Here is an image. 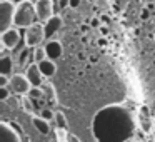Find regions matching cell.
Wrapping results in <instances>:
<instances>
[{
    "instance_id": "obj_1",
    "label": "cell",
    "mask_w": 155,
    "mask_h": 142,
    "mask_svg": "<svg viewBox=\"0 0 155 142\" xmlns=\"http://www.w3.org/2000/svg\"><path fill=\"white\" fill-rule=\"evenodd\" d=\"M37 22V12H35V4L24 0L17 4L15 8V17H14V25L18 29H27L32 24Z\"/></svg>"
},
{
    "instance_id": "obj_2",
    "label": "cell",
    "mask_w": 155,
    "mask_h": 142,
    "mask_svg": "<svg viewBox=\"0 0 155 142\" xmlns=\"http://www.w3.org/2000/svg\"><path fill=\"white\" fill-rule=\"evenodd\" d=\"M25 45L28 47H37V45H42L45 42V29H44V24L42 22H35L32 24L30 27L25 29Z\"/></svg>"
},
{
    "instance_id": "obj_3",
    "label": "cell",
    "mask_w": 155,
    "mask_h": 142,
    "mask_svg": "<svg viewBox=\"0 0 155 142\" xmlns=\"http://www.w3.org/2000/svg\"><path fill=\"white\" fill-rule=\"evenodd\" d=\"M17 4L12 0H0V30H7L14 25Z\"/></svg>"
},
{
    "instance_id": "obj_4",
    "label": "cell",
    "mask_w": 155,
    "mask_h": 142,
    "mask_svg": "<svg viewBox=\"0 0 155 142\" xmlns=\"http://www.w3.org/2000/svg\"><path fill=\"white\" fill-rule=\"evenodd\" d=\"M8 87H10L12 94H15V95H27L28 90L34 85L30 84V80L27 79L25 74H14V75H10Z\"/></svg>"
},
{
    "instance_id": "obj_5",
    "label": "cell",
    "mask_w": 155,
    "mask_h": 142,
    "mask_svg": "<svg viewBox=\"0 0 155 142\" xmlns=\"http://www.w3.org/2000/svg\"><path fill=\"white\" fill-rule=\"evenodd\" d=\"M20 39H22V34H20V30H18V27H15V25L8 27L7 30H2V34H0L2 45H5L8 50H14V49L20 44Z\"/></svg>"
},
{
    "instance_id": "obj_6",
    "label": "cell",
    "mask_w": 155,
    "mask_h": 142,
    "mask_svg": "<svg viewBox=\"0 0 155 142\" xmlns=\"http://www.w3.org/2000/svg\"><path fill=\"white\" fill-rule=\"evenodd\" d=\"M35 12H37V20L45 24L54 15V0H37Z\"/></svg>"
},
{
    "instance_id": "obj_7",
    "label": "cell",
    "mask_w": 155,
    "mask_h": 142,
    "mask_svg": "<svg viewBox=\"0 0 155 142\" xmlns=\"http://www.w3.org/2000/svg\"><path fill=\"white\" fill-rule=\"evenodd\" d=\"M25 75H27V79L30 80V84L35 85V87H40V85H44L45 75L42 74V70H40V67H38L37 62H32V64H28V67L25 69Z\"/></svg>"
},
{
    "instance_id": "obj_8",
    "label": "cell",
    "mask_w": 155,
    "mask_h": 142,
    "mask_svg": "<svg viewBox=\"0 0 155 142\" xmlns=\"http://www.w3.org/2000/svg\"><path fill=\"white\" fill-rule=\"evenodd\" d=\"M62 25H64V20H62L60 15H52V17L44 24V29H45V40H50V39H54V35L62 29Z\"/></svg>"
},
{
    "instance_id": "obj_9",
    "label": "cell",
    "mask_w": 155,
    "mask_h": 142,
    "mask_svg": "<svg viewBox=\"0 0 155 142\" xmlns=\"http://www.w3.org/2000/svg\"><path fill=\"white\" fill-rule=\"evenodd\" d=\"M45 50H47V57L52 59V60H57V59L62 57L64 54V49H62V44L55 39H50V40H45Z\"/></svg>"
},
{
    "instance_id": "obj_10",
    "label": "cell",
    "mask_w": 155,
    "mask_h": 142,
    "mask_svg": "<svg viewBox=\"0 0 155 142\" xmlns=\"http://www.w3.org/2000/svg\"><path fill=\"white\" fill-rule=\"evenodd\" d=\"M0 135H2V139L7 142H20V135L15 134L14 129L10 127V125L7 124V122H0Z\"/></svg>"
},
{
    "instance_id": "obj_11",
    "label": "cell",
    "mask_w": 155,
    "mask_h": 142,
    "mask_svg": "<svg viewBox=\"0 0 155 142\" xmlns=\"http://www.w3.org/2000/svg\"><path fill=\"white\" fill-rule=\"evenodd\" d=\"M32 124L37 129V132H40L42 135H48L50 134V120L40 117V115H34L32 117Z\"/></svg>"
},
{
    "instance_id": "obj_12",
    "label": "cell",
    "mask_w": 155,
    "mask_h": 142,
    "mask_svg": "<svg viewBox=\"0 0 155 142\" xmlns=\"http://www.w3.org/2000/svg\"><path fill=\"white\" fill-rule=\"evenodd\" d=\"M38 67H40L42 74L47 79L52 77V75H55V72H57V64H55V60H52V59H45V60L38 62Z\"/></svg>"
},
{
    "instance_id": "obj_13",
    "label": "cell",
    "mask_w": 155,
    "mask_h": 142,
    "mask_svg": "<svg viewBox=\"0 0 155 142\" xmlns=\"http://www.w3.org/2000/svg\"><path fill=\"white\" fill-rule=\"evenodd\" d=\"M0 74H5V75L14 74V59L7 54L0 55Z\"/></svg>"
},
{
    "instance_id": "obj_14",
    "label": "cell",
    "mask_w": 155,
    "mask_h": 142,
    "mask_svg": "<svg viewBox=\"0 0 155 142\" xmlns=\"http://www.w3.org/2000/svg\"><path fill=\"white\" fill-rule=\"evenodd\" d=\"M47 57V50H45V45H37V47H34V54H32V60L34 62H42L45 60Z\"/></svg>"
},
{
    "instance_id": "obj_15",
    "label": "cell",
    "mask_w": 155,
    "mask_h": 142,
    "mask_svg": "<svg viewBox=\"0 0 155 142\" xmlns=\"http://www.w3.org/2000/svg\"><path fill=\"white\" fill-rule=\"evenodd\" d=\"M54 122H55V125L57 127H60V129H68V122H67V117H65V114L64 112H55V117H54Z\"/></svg>"
},
{
    "instance_id": "obj_16",
    "label": "cell",
    "mask_w": 155,
    "mask_h": 142,
    "mask_svg": "<svg viewBox=\"0 0 155 142\" xmlns=\"http://www.w3.org/2000/svg\"><path fill=\"white\" fill-rule=\"evenodd\" d=\"M30 49L28 45H25V49H22L20 54H18V59H17V64L20 65V67H25V62L28 60V57H30Z\"/></svg>"
},
{
    "instance_id": "obj_17",
    "label": "cell",
    "mask_w": 155,
    "mask_h": 142,
    "mask_svg": "<svg viewBox=\"0 0 155 142\" xmlns=\"http://www.w3.org/2000/svg\"><path fill=\"white\" fill-rule=\"evenodd\" d=\"M40 87H42V85H40ZM40 87H35V85H34V87L28 90L27 95H28L30 99H44L45 92H44V89H40Z\"/></svg>"
},
{
    "instance_id": "obj_18",
    "label": "cell",
    "mask_w": 155,
    "mask_h": 142,
    "mask_svg": "<svg viewBox=\"0 0 155 142\" xmlns=\"http://www.w3.org/2000/svg\"><path fill=\"white\" fill-rule=\"evenodd\" d=\"M12 95L10 87H0V102H7Z\"/></svg>"
},
{
    "instance_id": "obj_19",
    "label": "cell",
    "mask_w": 155,
    "mask_h": 142,
    "mask_svg": "<svg viewBox=\"0 0 155 142\" xmlns=\"http://www.w3.org/2000/svg\"><path fill=\"white\" fill-rule=\"evenodd\" d=\"M40 117H44V119H47V120H54V117H55V112L54 110H50V109H47V107H44V109H40Z\"/></svg>"
},
{
    "instance_id": "obj_20",
    "label": "cell",
    "mask_w": 155,
    "mask_h": 142,
    "mask_svg": "<svg viewBox=\"0 0 155 142\" xmlns=\"http://www.w3.org/2000/svg\"><path fill=\"white\" fill-rule=\"evenodd\" d=\"M78 5H80V0H70V2H68V7L70 8H77Z\"/></svg>"
},
{
    "instance_id": "obj_21",
    "label": "cell",
    "mask_w": 155,
    "mask_h": 142,
    "mask_svg": "<svg viewBox=\"0 0 155 142\" xmlns=\"http://www.w3.org/2000/svg\"><path fill=\"white\" fill-rule=\"evenodd\" d=\"M12 2H15V4H20V2H24V0H12Z\"/></svg>"
}]
</instances>
